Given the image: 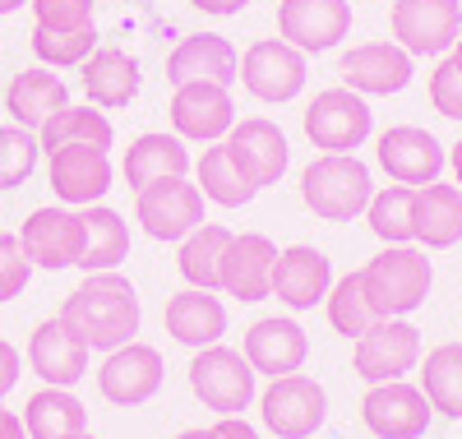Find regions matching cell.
Instances as JSON below:
<instances>
[{"instance_id": "obj_1", "label": "cell", "mask_w": 462, "mask_h": 439, "mask_svg": "<svg viewBox=\"0 0 462 439\" xmlns=\"http://www.w3.org/2000/svg\"><path fill=\"white\" fill-rule=\"evenodd\" d=\"M60 319L88 342V351H116L139 333V292L121 273H84L60 305Z\"/></svg>"}, {"instance_id": "obj_2", "label": "cell", "mask_w": 462, "mask_h": 439, "mask_svg": "<svg viewBox=\"0 0 462 439\" xmlns=\"http://www.w3.org/2000/svg\"><path fill=\"white\" fill-rule=\"evenodd\" d=\"M300 199L319 222H356L374 199V176L356 153H319L300 172Z\"/></svg>"}, {"instance_id": "obj_3", "label": "cell", "mask_w": 462, "mask_h": 439, "mask_svg": "<svg viewBox=\"0 0 462 439\" xmlns=\"http://www.w3.org/2000/svg\"><path fill=\"white\" fill-rule=\"evenodd\" d=\"M430 283H435V268L420 246H383L361 268V287L379 319H407L411 310H420L430 296Z\"/></svg>"}, {"instance_id": "obj_4", "label": "cell", "mask_w": 462, "mask_h": 439, "mask_svg": "<svg viewBox=\"0 0 462 439\" xmlns=\"http://www.w3.org/2000/svg\"><path fill=\"white\" fill-rule=\"evenodd\" d=\"M185 375H189V393L217 416H245V407L254 403V379L259 375L250 370L245 351H236V347L213 342V347L195 351Z\"/></svg>"}, {"instance_id": "obj_5", "label": "cell", "mask_w": 462, "mask_h": 439, "mask_svg": "<svg viewBox=\"0 0 462 439\" xmlns=\"http://www.w3.org/2000/svg\"><path fill=\"white\" fill-rule=\"evenodd\" d=\"M259 416L263 430L278 439H315L319 425L328 421V393L310 375L268 379V388L259 393Z\"/></svg>"}, {"instance_id": "obj_6", "label": "cell", "mask_w": 462, "mask_h": 439, "mask_svg": "<svg viewBox=\"0 0 462 439\" xmlns=\"http://www.w3.org/2000/svg\"><path fill=\"white\" fill-rule=\"evenodd\" d=\"M300 126H305V139L324 153H356L374 135V111L352 89H324L305 107Z\"/></svg>"}, {"instance_id": "obj_7", "label": "cell", "mask_w": 462, "mask_h": 439, "mask_svg": "<svg viewBox=\"0 0 462 439\" xmlns=\"http://www.w3.org/2000/svg\"><path fill=\"white\" fill-rule=\"evenodd\" d=\"M393 42L416 56H448L462 37V0H393Z\"/></svg>"}, {"instance_id": "obj_8", "label": "cell", "mask_w": 462, "mask_h": 439, "mask_svg": "<svg viewBox=\"0 0 462 439\" xmlns=\"http://www.w3.org/2000/svg\"><path fill=\"white\" fill-rule=\"evenodd\" d=\"M352 366L365 384H393L420 366V329L411 319H374L356 338Z\"/></svg>"}, {"instance_id": "obj_9", "label": "cell", "mask_w": 462, "mask_h": 439, "mask_svg": "<svg viewBox=\"0 0 462 439\" xmlns=\"http://www.w3.org/2000/svg\"><path fill=\"white\" fill-rule=\"evenodd\" d=\"M305 61H310V56H300L296 47H287L282 37H263V42H254L241 56L236 79L245 84L250 98H259L268 107H282V102L300 98L305 79H310V65H305Z\"/></svg>"}, {"instance_id": "obj_10", "label": "cell", "mask_w": 462, "mask_h": 439, "mask_svg": "<svg viewBox=\"0 0 462 439\" xmlns=\"http://www.w3.org/2000/svg\"><path fill=\"white\" fill-rule=\"evenodd\" d=\"M19 246H23L32 268H47V273L79 268V255H84V213L65 209V204L32 209L28 222L19 227Z\"/></svg>"}, {"instance_id": "obj_11", "label": "cell", "mask_w": 462, "mask_h": 439, "mask_svg": "<svg viewBox=\"0 0 462 439\" xmlns=\"http://www.w3.org/2000/svg\"><path fill=\"white\" fill-rule=\"evenodd\" d=\"M134 218L152 241H185L189 231L204 222V194L195 181L167 176L134 194Z\"/></svg>"}, {"instance_id": "obj_12", "label": "cell", "mask_w": 462, "mask_h": 439, "mask_svg": "<svg viewBox=\"0 0 462 439\" xmlns=\"http://www.w3.org/2000/svg\"><path fill=\"white\" fill-rule=\"evenodd\" d=\"M374 163L383 167V176H389L393 185H435L448 167V153L444 144L430 135V130H420V126H393V130H383L379 144H374Z\"/></svg>"}, {"instance_id": "obj_13", "label": "cell", "mask_w": 462, "mask_h": 439, "mask_svg": "<svg viewBox=\"0 0 462 439\" xmlns=\"http://www.w3.org/2000/svg\"><path fill=\"white\" fill-rule=\"evenodd\" d=\"M352 33V0H278V37L300 56L333 51Z\"/></svg>"}, {"instance_id": "obj_14", "label": "cell", "mask_w": 462, "mask_h": 439, "mask_svg": "<svg viewBox=\"0 0 462 439\" xmlns=\"http://www.w3.org/2000/svg\"><path fill=\"white\" fill-rule=\"evenodd\" d=\"M162 351L148 347V342H125L106 351V361L97 370V393L106 397L111 407H143L148 397H158L162 388Z\"/></svg>"}, {"instance_id": "obj_15", "label": "cell", "mask_w": 462, "mask_h": 439, "mask_svg": "<svg viewBox=\"0 0 462 439\" xmlns=\"http://www.w3.org/2000/svg\"><path fill=\"white\" fill-rule=\"evenodd\" d=\"M361 421L374 439H420L435 421V407L426 403V393L407 379L393 384H370L361 397Z\"/></svg>"}, {"instance_id": "obj_16", "label": "cell", "mask_w": 462, "mask_h": 439, "mask_svg": "<svg viewBox=\"0 0 462 439\" xmlns=\"http://www.w3.org/2000/svg\"><path fill=\"white\" fill-rule=\"evenodd\" d=\"M47 181L65 209H88L102 204L111 190V157L93 144H65L47 153Z\"/></svg>"}, {"instance_id": "obj_17", "label": "cell", "mask_w": 462, "mask_h": 439, "mask_svg": "<svg viewBox=\"0 0 462 439\" xmlns=\"http://www.w3.org/2000/svg\"><path fill=\"white\" fill-rule=\"evenodd\" d=\"M411 74H416V61L398 42H361L352 51H342L337 61L342 89H352L361 98H393L411 84Z\"/></svg>"}, {"instance_id": "obj_18", "label": "cell", "mask_w": 462, "mask_h": 439, "mask_svg": "<svg viewBox=\"0 0 462 439\" xmlns=\"http://www.w3.org/2000/svg\"><path fill=\"white\" fill-rule=\"evenodd\" d=\"M88 361H93L88 342L74 333L60 314L42 319V324L32 329V338H28V370L42 384H51V388H74L88 375Z\"/></svg>"}, {"instance_id": "obj_19", "label": "cell", "mask_w": 462, "mask_h": 439, "mask_svg": "<svg viewBox=\"0 0 462 439\" xmlns=\"http://www.w3.org/2000/svg\"><path fill=\"white\" fill-rule=\"evenodd\" d=\"M273 259H278V246L263 231H231L222 273H217V292L236 296L245 305L268 301V292H273Z\"/></svg>"}, {"instance_id": "obj_20", "label": "cell", "mask_w": 462, "mask_h": 439, "mask_svg": "<svg viewBox=\"0 0 462 439\" xmlns=\"http://www.w3.org/2000/svg\"><path fill=\"white\" fill-rule=\"evenodd\" d=\"M167 111H171V130L185 144H222L236 126V102L222 84H180Z\"/></svg>"}, {"instance_id": "obj_21", "label": "cell", "mask_w": 462, "mask_h": 439, "mask_svg": "<svg viewBox=\"0 0 462 439\" xmlns=\"http://www.w3.org/2000/svg\"><path fill=\"white\" fill-rule=\"evenodd\" d=\"M245 361L254 375H268V379H282V375H300L305 370V356H310V338L296 324L291 314H268V319H254L245 329Z\"/></svg>"}, {"instance_id": "obj_22", "label": "cell", "mask_w": 462, "mask_h": 439, "mask_svg": "<svg viewBox=\"0 0 462 439\" xmlns=\"http://www.w3.org/2000/svg\"><path fill=\"white\" fill-rule=\"evenodd\" d=\"M226 148L231 157L241 163V172L263 190V185H278L287 163H291V148H287V135L268 121V116H245V121L231 126L226 135Z\"/></svg>"}, {"instance_id": "obj_23", "label": "cell", "mask_w": 462, "mask_h": 439, "mask_svg": "<svg viewBox=\"0 0 462 439\" xmlns=\"http://www.w3.org/2000/svg\"><path fill=\"white\" fill-rule=\"evenodd\" d=\"M328 287H333V264H328L324 250H315V246L278 250V259H273V292L268 296H278L287 310L300 314V310H315L328 296Z\"/></svg>"}, {"instance_id": "obj_24", "label": "cell", "mask_w": 462, "mask_h": 439, "mask_svg": "<svg viewBox=\"0 0 462 439\" xmlns=\"http://www.w3.org/2000/svg\"><path fill=\"white\" fill-rule=\"evenodd\" d=\"M236 70H241V56L226 37L195 33L167 56V84L171 89H180V84H222V89H231L236 84Z\"/></svg>"}, {"instance_id": "obj_25", "label": "cell", "mask_w": 462, "mask_h": 439, "mask_svg": "<svg viewBox=\"0 0 462 439\" xmlns=\"http://www.w3.org/2000/svg\"><path fill=\"white\" fill-rule=\"evenodd\" d=\"M79 84L88 93V102L97 111H116V107H130L139 98V61L125 47H97L84 65H79Z\"/></svg>"}, {"instance_id": "obj_26", "label": "cell", "mask_w": 462, "mask_h": 439, "mask_svg": "<svg viewBox=\"0 0 462 439\" xmlns=\"http://www.w3.org/2000/svg\"><path fill=\"white\" fill-rule=\"evenodd\" d=\"M162 324H167V333H171L180 347H189V351H204V347L222 342V333H226V305H222L213 292L185 287V292L167 296Z\"/></svg>"}, {"instance_id": "obj_27", "label": "cell", "mask_w": 462, "mask_h": 439, "mask_svg": "<svg viewBox=\"0 0 462 439\" xmlns=\"http://www.w3.org/2000/svg\"><path fill=\"white\" fill-rule=\"evenodd\" d=\"M60 107H69V89L65 79L47 65H32V70H19L10 84H5V111L19 130H42L47 116H56Z\"/></svg>"}, {"instance_id": "obj_28", "label": "cell", "mask_w": 462, "mask_h": 439, "mask_svg": "<svg viewBox=\"0 0 462 439\" xmlns=\"http://www.w3.org/2000/svg\"><path fill=\"white\" fill-rule=\"evenodd\" d=\"M130 190H148V185H158L167 176H185L189 172V148L180 135H167V130H148L139 135L130 148H125V163H121Z\"/></svg>"}, {"instance_id": "obj_29", "label": "cell", "mask_w": 462, "mask_h": 439, "mask_svg": "<svg viewBox=\"0 0 462 439\" xmlns=\"http://www.w3.org/2000/svg\"><path fill=\"white\" fill-rule=\"evenodd\" d=\"M462 241V190L457 185H420L416 190V246L453 250Z\"/></svg>"}, {"instance_id": "obj_30", "label": "cell", "mask_w": 462, "mask_h": 439, "mask_svg": "<svg viewBox=\"0 0 462 439\" xmlns=\"http://www.w3.org/2000/svg\"><path fill=\"white\" fill-rule=\"evenodd\" d=\"M84 213V255L79 268L84 273H116L130 259V222L106 209V204H88Z\"/></svg>"}, {"instance_id": "obj_31", "label": "cell", "mask_w": 462, "mask_h": 439, "mask_svg": "<svg viewBox=\"0 0 462 439\" xmlns=\"http://www.w3.org/2000/svg\"><path fill=\"white\" fill-rule=\"evenodd\" d=\"M23 430L28 439H69V434H84L88 430V407L79 403L74 388H51L42 384L28 407H23Z\"/></svg>"}, {"instance_id": "obj_32", "label": "cell", "mask_w": 462, "mask_h": 439, "mask_svg": "<svg viewBox=\"0 0 462 439\" xmlns=\"http://www.w3.org/2000/svg\"><path fill=\"white\" fill-rule=\"evenodd\" d=\"M195 185L204 194V204H217V209H245L250 199L259 194V185L241 172L236 157H231L226 139L204 148V157L195 163Z\"/></svg>"}, {"instance_id": "obj_33", "label": "cell", "mask_w": 462, "mask_h": 439, "mask_svg": "<svg viewBox=\"0 0 462 439\" xmlns=\"http://www.w3.org/2000/svg\"><path fill=\"white\" fill-rule=\"evenodd\" d=\"M420 375V393H426V403L448 416V421H462V342H439L426 351V361L416 366Z\"/></svg>"}, {"instance_id": "obj_34", "label": "cell", "mask_w": 462, "mask_h": 439, "mask_svg": "<svg viewBox=\"0 0 462 439\" xmlns=\"http://www.w3.org/2000/svg\"><path fill=\"white\" fill-rule=\"evenodd\" d=\"M231 231L222 222H199L195 231L180 241L176 250V268L185 277V287H199V292H217V273H222V255H226Z\"/></svg>"}, {"instance_id": "obj_35", "label": "cell", "mask_w": 462, "mask_h": 439, "mask_svg": "<svg viewBox=\"0 0 462 439\" xmlns=\"http://www.w3.org/2000/svg\"><path fill=\"white\" fill-rule=\"evenodd\" d=\"M65 144H93V148H111L116 144V126L97 107H60L56 116H47L42 130H37V148L51 153V148H65Z\"/></svg>"}, {"instance_id": "obj_36", "label": "cell", "mask_w": 462, "mask_h": 439, "mask_svg": "<svg viewBox=\"0 0 462 439\" xmlns=\"http://www.w3.org/2000/svg\"><path fill=\"white\" fill-rule=\"evenodd\" d=\"M365 222L383 246H416V190L411 185L374 190L370 209H365Z\"/></svg>"}, {"instance_id": "obj_37", "label": "cell", "mask_w": 462, "mask_h": 439, "mask_svg": "<svg viewBox=\"0 0 462 439\" xmlns=\"http://www.w3.org/2000/svg\"><path fill=\"white\" fill-rule=\"evenodd\" d=\"M324 310H328V324H333V333H342V338H361L370 324H374V310H370V296H365V287H361V273H346V277H337V283L328 287V296H324Z\"/></svg>"}, {"instance_id": "obj_38", "label": "cell", "mask_w": 462, "mask_h": 439, "mask_svg": "<svg viewBox=\"0 0 462 439\" xmlns=\"http://www.w3.org/2000/svg\"><path fill=\"white\" fill-rule=\"evenodd\" d=\"M93 51H97V28H74V33L32 28V56L47 70H79Z\"/></svg>"}, {"instance_id": "obj_39", "label": "cell", "mask_w": 462, "mask_h": 439, "mask_svg": "<svg viewBox=\"0 0 462 439\" xmlns=\"http://www.w3.org/2000/svg\"><path fill=\"white\" fill-rule=\"evenodd\" d=\"M37 135L19 126H0V190H19L37 172Z\"/></svg>"}, {"instance_id": "obj_40", "label": "cell", "mask_w": 462, "mask_h": 439, "mask_svg": "<svg viewBox=\"0 0 462 439\" xmlns=\"http://www.w3.org/2000/svg\"><path fill=\"white\" fill-rule=\"evenodd\" d=\"M28 5H32V28L51 33L93 28V0H28Z\"/></svg>"}, {"instance_id": "obj_41", "label": "cell", "mask_w": 462, "mask_h": 439, "mask_svg": "<svg viewBox=\"0 0 462 439\" xmlns=\"http://www.w3.org/2000/svg\"><path fill=\"white\" fill-rule=\"evenodd\" d=\"M28 277H32V264L19 246L14 231H0V301H14L28 292Z\"/></svg>"}, {"instance_id": "obj_42", "label": "cell", "mask_w": 462, "mask_h": 439, "mask_svg": "<svg viewBox=\"0 0 462 439\" xmlns=\"http://www.w3.org/2000/svg\"><path fill=\"white\" fill-rule=\"evenodd\" d=\"M430 107L444 121H462V70L453 65V56H444L430 74Z\"/></svg>"}, {"instance_id": "obj_43", "label": "cell", "mask_w": 462, "mask_h": 439, "mask_svg": "<svg viewBox=\"0 0 462 439\" xmlns=\"http://www.w3.org/2000/svg\"><path fill=\"white\" fill-rule=\"evenodd\" d=\"M19 375H23V366H19V347L0 338V403H5V397L14 393Z\"/></svg>"}, {"instance_id": "obj_44", "label": "cell", "mask_w": 462, "mask_h": 439, "mask_svg": "<svg viewBox=\"0 0 462 439\" xmlns=\"http://www.w3.org/2000/svg\"><path fill=\"white\" fill-rule=\"evenodd\" d=\"M217 439H259V430L245 421V416H217Z\"/></svg>"}, {"instance_id": "obj_45", "label": "cell", "mask_w": 462, "mask_h": 439, "mask_svg": "<svg viewBox=\"0 0 462 439\" xmlns=\"http://www.w3.org/2000/svg\"><path fill=\"white\" fill-rule=\"evenodd\" d=\"M195 10H204V14H213V19H231V14H241L250 0H189Z\"/></svg>"}, {"instance_id": "obj_46", "label": "cell", "mask_w": 462, "mask_h": 439, "mask_svg": "<svg viewBox=\"0 0 462 439\" xmlns=\"http://www.w3.org/2000/svg\"><path fill=\"white\" fill-rule=\"evenodd\" d=\"M0 439H28L23 416H19V412H10V407H0Z\"/></svg>"}, {"instance_id": "obj_47", "label": "cell", "mask_w": 462, "mask_h": 439, "mask_svg": "<svg viewBox=\"0 0 462 439\" xmlns=\"http://www.w3.org/2000/svg\"><path fill=\"white\" fill-rule=\"evenodd\" d=\"M448 167H453V181H457V190H462V139L448 148Z\"/></svg>"}, {"instance_id": "obj_48", "label": "cell", "mask_w": 462, "mask_h": 439, "mask_svg": "<svg viewBox=\"0 0 462 439\" xmlns=\"http://www.w3.org/2000/svg\"><path fill=\"white\" fill-rule=\"evenodd\" d=\"M176 439H217V430L213 425H195V430H180Z\"/></svg>"}, {"instance_id": "obj_49", "label": "cell", "mask_w": 462, "mask_h": 439, "mask_svg": "<svg viewBox=\"0 0 462 439\" xmlns=\"http://www.w3.org/2000/svg\"><path fill=\"white\" fill-rule=\"evenodd\" d=\"M19 5H28V0H0V14H14Z\"/></svg>"}, {"instance_id": "obj_50", "label": "cell", "mask_w": 462, "mask_h": 439, "mask_svg": "<svg viewBox=\"0 0 462 439\" xmlns=\"http://www.w3.org/2000/svg\"><path fill=\"white\" fill-rule=\"evenodd\" d=\"M448 56H453V65H457V70H462V37H457V47H453V51H448Z\"/></svg>"}, {"instance_id": "obj_51", "label": "cell", "mask_w": 462, "mask_h": 439, "mask_svg": "<svg viewBox=\"0 0 462 439\" xmlns=\"http://www.w3.org/2000/svg\"><path fill=\"white\" fill-rule=\"evenodd\" d=\"M69 439H97V434H88V430H84V434H69Z\"/></svg>"}, {"instance_id": "obj_52", "label": "cell", "mask_w": 462, "mask_h": 439, "mask_svg": "<svg viewBox=\"0 0 462 439\" xmlns=\"http://www.w3.org/2000/svg\"><path fill=\"white\" fill-rule=\"evenodd\" d=\"M315 439H319V434H315Z\"/></svg>"}]
</instances>
